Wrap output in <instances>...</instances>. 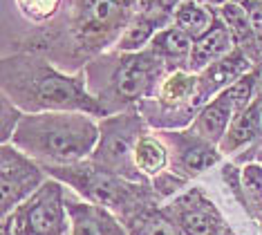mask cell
<instances>
[{"label":"cell","mask_w":262,"mask_h":235,"mask_svg":"<svg viewBox=\"0 0 262 235\" xmlns=\"http://www.w3.org/2000/svg\"><path fill=\"white\" fill-rule=\"evenodd\" d=\"M3 92L23 112L79 110L105 117V110L88 90L83 72H61L38 54L16 52L3 58Z\"/></svg>","instance_id":"cell-1"},{"label":"cell","mask_w":262,"mask_h":235,"mask_svg":"<svg viewBox=\"0 0 262 235\" xmlns=\"http://www.w3.org/2000/svg\"><path fill=\"white\" fill-rule=\"evenodd\" d=\"M90 94L105 110V117L152 99L168 74L162 58L150 47L139 52H101L83 68Z\"/></svg>","instance_id":"cell-2"},{"label":"cell","mask_w":262,"mask_h":235,"mask_svg":"<svg viewBox=\"0 0 262 235\" xmlns=\"http://www.w3.org/2000/svg\"><path fill=\"white\" fill-rule=\"evenodd\" d=\"M99 135V123L88 112H25L11 143L47 166H65L92 157Z\"/></svg>","instance_id":"cell-3"},{"label":"cell","mask_w":262,"mask_h":235,"mask_svg":"<svg viewBox=\"0 0 262 235\" xmlns=\"http://www.w3.org/2000/svg\"><path fill=\"white\" fill-rule=\"evenodd\" d=\"M99 143L92 153V161L101 168L130 179H141L135 166V146L146 135V119L139 110H123L101 119Z\"/></svg>","instance_id":"cell-4"},{"label":"cell","mask_w":262,"mask_h":235,"mask_svg":"<svg viewBox=\"0 0 262 235\" xmlns=\"http://www.w3.org/2000/svg\"><path fill=\"white\" fill-rule=\"evenodd\" d=\"M133 16L135 9L123 7L115 0H76L72 18L76 47L94 56L105 52V47L117 45Z\"/></svg>","instance_id":"cell-5"},{"label":"cell","mask_w":262,"mask_h":235,"mask_svg":"<svg viewBox=\"0 0 262 235\" xmlns=\"http://www.w3.org/2000/svg\"><path fill=\"white\" fill-rule=\"evenodd\" d=\"M61 184L45 179L43 186L18 204L9 215H5L3 228L9 235H65L68 215Z\"/></svg>","instance_id":"cell-6"},{"label":"cell","mask_w":262,"mask_h":235,"mask_svg":"<svg viewBox=\"0 0 262 235\" xmlns=\"http://www.w3.org/2000/svg\"><path fill=\"white\" fill-rule=\"evenodd\" d=\"M54 177L68 182L74 186L83 197H88L92 204L105 208H117V210H128L133 208V188H128L117 173H110L105 168L92 164H65V166H47Z\"/></svg>","instance_id":"cell-7"},{"label":"cell","mask_w":262,"mask_h":235,"mask_svg":"<svg viewBox=\"0 0 262 235\" xmlns=\"http://www.w3.org/2000/svg\"><path fill=\"white\" fill-rule=\"evenodd\" d=\"M45 182L43 168L34 157L23 153L11 141L3 143L0 153V188H3V215H9L18 204L34 195Z\"/></svg>","instance_id":"cell-8"},{"label":"cell","mask_w":262,"mask_h":235,"mask_svg":"<svg viewBox=\"0 0 262 235\" xmlns=\"http://www.w3.org/2000/svg\"><path fill=\"white\" fill-rule=\"evenodd\" d=\"M162 139L166 146L172 148V173H182L186 177H193V175L208 170L220 161L215 143H211L193 130L186 132L164 130Z\"/></svg>","instance_id":"cell-9"},{"label":"cell","mask_w":262,"mask_h":235,"mask_svg":"<svg viewBox=\"0 0 262 235\" xmlns=\"http://www.w3.org/2000/svg\"><path fill=\"white\" fill-rule=\"evenodd\" d=\"M170 213L182 235H224L222 215L200 190L182 195L170 206Z\"/></svg>","instance_id":"cell-10"},{"label":"cell","mask_w":262,"mask_h":235,"mask_svg":"<svg viewBox=\"0 0 262 235\" xmlns=\"http://www.w3.org/2000/svg\"><path fill=\"white\" fill-rule=\"evenodd\" d=\"M249 70H253L251 58L247 56V52L242 47H235L224 58H220V61L211 63L208 68L198 72V96H195L198 110L204 103H208L213 96H217L229 86H233L237 78L242 74H247Z\"/></svg>","instance_id":"cell-11"},{"label":"cell","mask_w":262,"mask_h":235,"mask_svg":"<svg viewBox=\"0 0 262 235\" xmlns=\"http://www.w3.org/2000/svg\"><path fill=\"white\" fill-rule=\"evenodd\" d=\"M233 117H235L233 101H231L229 92L224 90V92L213 96L208 103L200 108V112L195 114L193 123H190V130L198 132L200 137H204L211 143H215V146H220V141L224 139Z\"/></svg>","instance_id":"cell-12"},{"label":"cell","mask_w":262,"mask_h":235,"mask_svg":"<svg viewBox=\"0 0 262 235\" xmlns=\"http://www.w3.org/2000/svg\"><path fill=\"white\" fill-rule=\"evenodd\" d=\"M235 47L237 45H235L233 34H231V29L226 27V23L217 14L213 27L208 29L206 34H202L200 38H195L188 68H190V72H202L211 63H215L220 58H224L226 54H231Z\"/></svg>","instance_id":"cell-13"},{"label":"cell","mask_w":262,"mask_h":235,"mask_svg":"<svg viewBox=\"0 0 262 235\" xmlns=\"http://www.w3.org/2000/svg\"><path fill=\"white\" fill-rule=\"evenodd\" d=\"M193 43L195 40L184 29H180L177 25H168L152 36L148 47L164 61L166 70L172 72V70H190L188 65H190Z\"/></svg>","instance_id":"cell-14"},{"label":"cell","mask_w":262,"mask_h":235,"mask_svg":"<svg viewBox=\"0 0 262 235\" xmlns=\"http://www.w3.org/2000/svg\"><path fill=\"white\" fill-rule=\"evenodd\" d=\"M72 220V235H123L121 226L99 204H76L65 200Z\"/></svg>","instance_id":"cell-15"},{"label":"cell","mask_w":262,"mask_h":235,"mask_svg":"<svg viewBox=\"0 0 262 235\" xmlns=\"http://www.w3.org/2000/svg\"><path fill=\"white\" fill-rule=\"evenodd\" d=\"M217 18V11L213 7L204 5L202 0H182L175 9H172V25L184 29L190 38H200L213 27Z\"/></svg>","instance_id":"cell-16"},{"label":"cell","mask_w":262,"mask_h":235,"mask_svg":"<svg viewBox=\"0 0 262 235\" xmlns=\"http://www.w3.org/2000/svg\"><path fill=\"white\" fill-rule=\"evenodd\" d=\"M220 18L226 23V27L231 29L235 38V45L242 47L244 52H249L255 43V36H258V29H255V23H253V16L249 7L242 3V0H229L224 3L222 7L217 9Z\"/></svg>","instance_id":"cell-17"},{"label":"cell","mask_w":262,"mask_h":235,"mask_svg":"<svg viewBox=\"0 0 262 235\" xmlns=\"http://www.w3.org/2000/svg\"><path fill=\"white\" fill-rule=\"evenodd\" d=\"M260 137L258 132V114H255V101L251 105L247 108V110L237 112L233 117V121H231L229 130H226L224 139L220 141V150L222 153H237L240 148L249 146L251 141H255Z\"/></svg>","instance_id":"cell-18"},{"label":"cell","mask_w":262,"mask_h":235,"mask_svg":"<svg viewBox=\"0 0 262 235\" xmlns=\"http://www.w3.org/2000/svg\"><path fill=\"white\" fill-rule=\"evenodd\" d=\"M168 164V148L164 139L152 135H141L135 146V166L144 175H159Z\"/></svg>","instance_id":"cell-19"},{"label":"cell","mask_w":262,"mask_h":235,"mask_svg":"<svg viewBox=\"0 0 262 235\" xmlns=\"http://www.w3.org/2000/svg\"><path fill=\"white\" fill-rule=\"evenodd\" d=\"M242 190H244V204L253 213L262 215V164H247L240 175Z\"/></svg>","instance_id":"cell-20"},{"label":"cell","mask_w":262,"mask_h":235,"mask_svg":"<svg viewBox=\"0 0 262 235\" xmlns=\"http://www.w3.org/2000/svg\"><path fill=\"white\" fill-rule=\"evenodd\" d=\"M258 74L260 70L253 68L249 70L247 74H242L237 81L233 83V86L226 88V92H229L231 101H233V108H235V114L247 110L249 105L255 101V88H258Z\"/></svg>","instance_id":"cell-21"},{"label":"cell","mask_w":262,"mask_h":235,"mask_svg":"<svg viewBox=\"0 0 262 235\" xmlns=\"http://www.w3.org/2000/svg\"><path fill=\"white\" fill-rule=\"evenodd\" d=\"M63 0H16V9L32 23H47L61 9Z\"/></svg>","instance_id":"cell-22"},{"label":"cell","mask_w":262,"mask_h":235,"mask_svg":"<svg viewBox=\"0 0 262 235\" xmlns=\"http://www.w3.org/2000/svg\"><path fill=\"white\" fill-rule=\"evenodd\" d=\"M23 114L25 112L3 92V99H0V132H3L0 137H3V143L11 141V135H14L16 128H18Z\"/></svg>","instance_id":"cell-23"},{"label":"cell","mask_w":262,"mask_h":235,"mask_svg":"<svg viewBox=\"0 0 262 235\" xmlns=\"http://www.w3.org/2000/svg\"><path fill=\"white\" fill-rule=\"evenodd\" d=\"M146 224V233L144 235H180L175 231V222H168L164 218H157V220H148L144 222Z\"/></svg>","instance_id":"cell-24"},{"label":"cell","mask_w":262,"mask_h":235,"mask_svg":"<svg viewBox=\"0 0 262 235\" xmlns=\"http://www.w3.org/2000/svg\"><path fill=\"white\" fill-rule=\"evenodd\" d=\"M184 184V179H177L175 173L172 175H157V182H155V188H157L159 195H170V193H175L180 186Z\"/></svg>","instance_id":"cell-25"},{"label":"cell","mask_w":262,"mask_h":235,"mask_svg":"<svg viewBox=\"0 0 262 235\" xmlns=\"http://www.w3.org/2000/svg\"><path fill=\"white\" fill-rule=\"evenodd\" d=\"M157 7V0H137V11H146Z\"/></svg>","instance_id":"cell-26"},{"label":"cell","mask_w":262,"mask_h":235,"mask_svg":"<svg viewBox=\"0 0 262 235\" xmlns=\"http://www.w3.org/2000/svg\"><path fill=\"white\" fill-rule=\"evenodd\" d=\"M255 114H258V132L262 137V101L255 99Z\"/></svg>","instance_id":"cell-27"},{"label":"cell","mask_w":262,"mask_h":235,"mask_svg":"<svg viewBox=\"0 0 262 235\" xmlns=\"http://www.w3.org/2000/svg\"><path fill=\"white\" fill-rule=\"evenodd\" d=\"M115 3H119V5H123V7L137 11V0H115Z\"/></svg>","instance_id":"cell-28"},{"label":"cell","mask_w":262,"mask_h":235,"mask_svg":"<svg viewBox=\"0 0 262 235\" xmlns=\"http://www.w3.org/2000/svg\"><path fill=\"white\" fill-rule=\"evenodd\" d=\"M255 99L262 101V70H260V74H258V88H255Z\"/></svg>","instance_id":"cell-29"},{"label":"cell","mask_w":262,"mask_h":235,"mask_svg":"<svg viewBox=\"0 0 262 235\" xmlns=\"http://www.w3.org/2000/svg\"><path fill=\"white\" fill-rule=\"evenodd\" d=\"M204 5H208V7H222L224 3H229V0H202Z\"/></svg>","instance_id":"cell-30"},{"label":"cell","mask_w":262,"mask_h":235,"mask_svg":"<svg viewBox=\"0 0 262 235\" xmlns=\"http://www.w3.org/2000/svg\"><path fill=\"white\" fill-rule=\"evenodd\" d=\"M224 235H235V233L231 231V228H224Z\"/></svg>","instance_id":"cell-31"},{"label":"cell","mask_w":262,"mask_h":235,"mask_svg":"<svg viewBox=\"0 0 262 235\" xmlns=\"http://www.w3.org/2000/svg\"><path fill=\"white\" fill-rule=\"evenodd\" d=\"M253 3H255V5H258V7H260V9H262V0H253Z\"/></svg>","instance_id":"cell-32"},{"label":"cell","mask_w":262,"mask_h":235,"mask_svg":"<svg viewBox=\"0 0 262 235\" xmlns=\"http://www.w3.org/2000/svg\"><path fill=\"white\" fill-rule=\"evenodd\" d=\"M258 157H260V161H262V146L258 148Z\"/></svg>","instance_id":"cell-33"}]
</instances>
